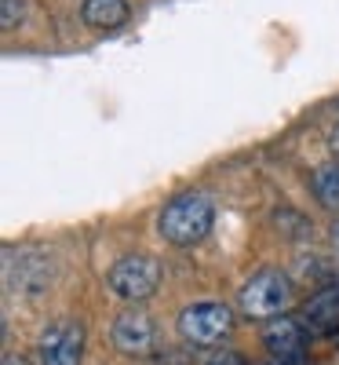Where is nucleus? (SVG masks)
Here are the masks:
<instances>
[{
	"label": "nucleus",
	"instance_id": "f257e3e1",
	"mask_svg": "<svg viewBox=\"0 0 339 365\" xmlns=\"http://www.w3.org/2000/svg\"><path fill=\"white\" fill-rule=\"evenodd\" d=\"M212 223H215V205L204 194H179L161 208L157 230H161V237L168 241V245L190 249V245H201V241L208 237Z\"/></svg>",
	"mask_w": 339,
	"mask_h": 365
},
{
	"label": "nucleus",
	"instance_id": "f03ea898",
	"mask_svg": "<svg viewBox=\"0 0 339 365\" xmlns=\"http://www.w3.org/2000/svg\"><path fill=\"white\" fill-rule=\"evenodd\" d=\"M292 278L288 274H281V270H273V267H266V270H259V274H252L249 282H244V289H241V296H237V307H241V314L244 318H281L288 307H292Z\"/></svg>",
	"mask_w": 339,
	"mask_h": 365
},
{
	"label": "nucleus",
	"instance_id": "7ed1b4c3",
	"mask_svg": "<svg viewBox=\"0 0 339 365\" xmlns=\"http://www.w3.org/2000/svg\"><path fill=\"white\" fill-rule=\"evenodd\" d=\"M230 332H234V311L219 299L190 303V307L179 314V336L190 347H215V344H223Z\"/></svg>",
	"mask_w": 339,
	"mask_h": 365
},
{
	"label": "nucleus",
	"instance_id": "20e7f679",
	"mask_svg": "<svg viewBox=\"0 0 339 365\" xmlns=\"http://www.w3.org/2000/svg\"><path fill=\"white\" fill-rule=\"evenodd\" d=\"M106 282H110L113 296L128 299V303H142L161 285V263L153 256H125L110 267Z\"/></svg>",
	"mask_w": 339,
	"mask_h": 365
},
{
	"label": "nucleus",
	"instance_id": "39448f33",
	"mask_svg": "<svg viewBox=\"0 0 339 365\" xmlns=\"http://www.w3.org/2000/svg\"><path fill=\"white\" fill-rule=\"evenodd\" d=\"M306 344H311V329L299 318H270L263 325V347L270 365H303L306 361Z\"/></svg>",
	"mask_w": 339,
	"mask_h": 365
},
{
	"label": "nucleus",
	"instance_id": "423d86ee",
	"mask_svg": "<svg viewBox=\"0 0 339 365\" xmlns=\"http://www.w3.org/2000/svg\"><path fill=\"white\" fill-rule=\"evenodd\" d=\"M84 354V325L77 318H58L41 336V361L44 365H80Z\"/></svg>",
	"mask_w": 339,
	"mask_h": 365
},
{
	"label": "nucleus",
	"instance_id": "0eeeda50",
	"mask_svg": "<svg viewBox=\"0 0 339 365\" xmlns=\"http://www.w3.org/2000/svg\"><path fill=\"white\" fill-rule=\"evenodd\" d=\"M110 340L120 354H132V358H146L157 351V325L146 311H125L113 329H110Z\"/></svg>",
	"mask_w": 339,
	"mask_h": 365
},
{
	"label": "nucleus",
	"instance_id": "6e6552de",
	"mask_svg": "<svg viewBox=\"0 0 339 365\" xmlns=\"http://www.w3.org/2000/svg\"><path fill=\"white\" fill-rule=\"evenodd\" d=\"M303 325L314 332V336H328L339 329V285L332 289H318L311 296V303L303 307Z\"/></svg>",
	"mask_w": 339,
	"mask_h": 365
},
{
	"label": "nucleus",
	"instance_id": "1a4fd4ad",
	"mask_svg": "<svg viewBox=\"0 0 339 365\" xmlns=\"http://www.w3.org/2000/svg\"><path fill=\"white\" fill-rule=\"evenodd\" d=\"M80 19L91 29H120L128 22V0H84Z\"/></svg>",
	"mask_w": 339,
	"mask_h": 365
},
{
	"label": "nucleus",
	"instance_id": "9d476101",
	"mask_svg": "<svg viewBox=\"0 0 339 365\" xmlns=\"http://www.w3.org/2000/svg\"><path fill=\"white\" fill-rule=\"evenodd\" d=\"M311 190H314V197H318L325 208L339 212V161H335V165H321V168L311 175Z\"/></svg>",
	"mask_w": 339,
	"mask_h": 365
},
{
	"label": "nucleus",
	"instance_id": "9b49d317",
	"mask_svg": "<svg viewBox=\"0 0 339 365\" xmlns=\"http://www.w3.org/2000/svg\"><path fill=\"white\" fill-rule=\"evenodd\" d=\"M22 19H26V0H0V26L19 29Z\"/></svg>",
	"mask_w": 339,
	"mask_h": 365
},
{
	"label": "nucleus",
	"instance_id": "f8f14e48",
	"mask_svg": "<svg viewBox=\"0 0 339 365\" xmlns=\"http://www.w3.org/2000/svg\"><path fill=\"white\" fill-rule=\"evenodd\" d=\"M208 365H249V358L237 354V351H230V347H223V351H215V354L208 358Z\"/></svg>",
	"mask_w": 339,
	"mask_h": 365
},
{
	"label": "nucleus",
	"instance_id": "ddd939ff",
	"mask_svg": "<svg viewBox=\"0 0 339 365\" xmlns=\"http://www.w3.org/2000/svg\"><path fill=\"white\" fill-rule=\"evenodd\" d=\"M4 365H26V358H19V354L8 351V354H4Z\"/></svg>",
	"mask_w": 339,
	"mask_h": 365
},
{
	"label": "nucleus",
	"instance_id": "4468645a",
	"mask_svg": "<svg viewBox=\"0 0 339 365\" xmlns=\"http://www.w3.org/2000/svg\"><path fill=\"white\" fill-rule=\"evenodd\" d=\"M332 245H335V249H339V220H335V223H332Z\"/></svg>",
	"mask_w": 339,
	"mask_h": 365
},
{
	"label": "nucleus",
	"instance_id": "2eb2a0df",
	"mask_svg": "<svg viewBox=\"0 0 339 365\" xmlns=\"http://www.w3.org/2000/svg\"><path fill=\"white\" fill-rule=\"evenodd\" d=\"M332 154H335V158H339V128H335V132H332Z\"/></svg>",
	"mask_w": 339,
	"mask_h": 365
}]
</instances>
